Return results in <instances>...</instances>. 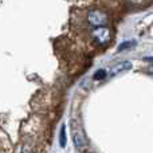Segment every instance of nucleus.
I'll return each mask as SVG.
<instances>
[{"label": "nucleus", "mask_w": 153, "mask_h": 153, "mask_svg": "<svg viewBox=\"0 0 153 153\" xmlns=\"http://www.w3.org/2000/svg\"><path fill=\"white\" fill-rule=\"evenodd\" d=\"M66 143H67V138H66V126L62 125L61 128V134H59V144H61L62 148L66 146Z\"/></svg>", "instance_id": "nucleus-5"}, {"label": "nucleus", "mask_w": 153, "mask_h": 153, "mask_svg": "<svg viewBox=\"0 0 153 153\" xmlns=\"http://www.w3.org/2000/svg\"><path fill=\"white\" fill-rule=\"evenodd\" d=\"M73 141H74V145L76 149H82L86 145V138H85L83 133L79 132V130H74L73 132Z\"/></svg>", "instance_id": "nucleus-4"}, {"label": "nucleus", "mask_w": 153, "mask_h": 153, "mask_svg": "<svg viewBox=\"0 0 153 153\" xmlns=\"http://www.w3.org/2000/svg\"><path fill=\"white\" fill-rule=\"evenodd\" d=\"M144 61L149 62V63H153V56H146V58H144Z\"/></svg>", "instance_id": "nucleus-8"}, {"label": "nucleus", "mask_w": 153, "mask_h": 153, "mask_svg": "<svg viewBox=\"0 0 153 153\" xmlns=\"http://www.w3.org/2000/svg\"><path fill=\"white\" fill-rule=\"evenodd\" d=\"M106 78V71L103 69H100L97 70V71L94 73V75H93V79H95V81H102V79Z\"/></svg>", "instance_id": "nucleus-6"}, {"label": "nucleus", "mask_w": 153, "mask_h": 153, "mask_svg": "<svg viewBox=\"0 0 153 153\" xmlns=\"http://www.w3.org/2000/svg\"><path fill=\"white\" fill-rule=\"evenodd\" d=\"M136 45V42H124V43H121L120 45V47H118V51H124L125 48H130V47H133V46Z\"/></svg>", "instance_id": "nucleus-7"}, {"label": "nucleus", "mask_w": 153, "mask_h": 153, "mask_svg": "<svg viewBox=\"0 0 153 153\" xmlns=\"http://www.w3.org/2000/svg\"><path fill=\"white\" fill-rule=\"evenodd\" d=\"M130 69H132V62H129V61L121 62V63L116 65V66H114L113 69L110 70V75H111V76L118 75V74H121V73L128 71V70H130Z\"/></svg>", "instance_id": "nucleus-3"}, {"label": "nucleus", "mask_w": 153, "mask_h": 153, "mask_svg": "<svg viewBox=\"0 0 153 153\" xmlns=\"http://www.w3.org/2000/svg\"><path fill=\"white\" fill-rule=\"evenodd\" d=\"M91 35H93V39H94L98 45H108L111 39V32L106 26L94 27V31H93Z\"/></svg>", "instance_id": "nucleus-2"}, {"label": "nucleus", "mask_w": 153, "mask_h": 153, "mask_svg": "<svg viewBox=\"0 0 153 153\" xmlns=\"http://www.w3.org/2000/svg\"><path fill=\"white\" fill-rule=\"evenodd\" d=\"M87 20L93 27H101L108 24L109 16L101 10H93L87 13Z\"/></svg>", "instance_id": "nucleus-1"}]
</instances>
